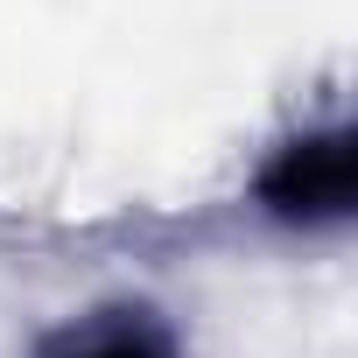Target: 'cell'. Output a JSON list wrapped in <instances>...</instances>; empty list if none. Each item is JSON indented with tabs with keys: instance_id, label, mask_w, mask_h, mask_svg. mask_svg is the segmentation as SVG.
<instances>
[{
	"instance_id": "cell-1",
	"label": "cell",
	"mask_w": 358,
	"mask_h": 358,
	"mask_svg": "<svg viewBox=\"0 0 358 358\" xmlns=\"http://www.w3.org/2000/svg\"><path fill=\"white\" fill-rule=\"evenodd\" d=\"M351 190H358V155H351L344 127L288 141L267 162V176H260V204L274 218H288V225H344L351 218Z\"/></svg>"
},
{
	"instance_id": "cell-2",
	"label": "cell",
	"mask_w": 358,
	"mask_h": 358,
	"mask_svg": "<svg viewBox=\"0 0 358 358\" xmlns=\"http://www.w3.org/2000/svg\"><path fill=\"white\" fill-rule=\"evenodd\" d=\"M43 358H176V337L148 309H99V316L64 323L43 344Z\"/></svg>"
}]
</instances>
